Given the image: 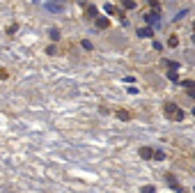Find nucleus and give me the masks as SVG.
Segmentation results:
<instances>
[{
	"label": "nucleus",
	"instance_id": "nucleus-14",
	"mask_svg": "<svg viewBox=\"0 0 195 193\" xmlns=\"http://www.w3.org/2000/svg\"><path fill=\"white\" fill-rule=\"evenodd\" d=\"M117 117H120V120H129V113H126V110H120V113H117Z\"/></svg>",
	"mask_w": 195,
	"mask_h": 193
},
{
	"label": "nucleus",
	"instance_id": "nucleus-7",
	"mask_svg": "<svg viewBox=\"0 0 195 193\" xmlns=\"http://www.w3.org/2000/svg\"><path fill=\"white\" fill-rule=\"evenodd\" d=\"M165 179H168V184H170V186H172V189H175V191H181V186H179V184H177V179L172 177V175H168V177H165Z\"/></svg>",
	"mask_w": 195,
	"mask_h": 193
},
{
	"label": "nucleus",
	"instance_id": "nucleus-15",
	"mask_svg": "<svg viewBox=\"0 0 195 193\" xmlns=\"http://www.w3.org/2000/svg\"><path fill=\"white\" fill-rule=\"evenodd\" d=\"M80 46H83V48H85V51H92V44L87 42V39H85V42H80Z\"/></svg>",
	"mask_w": 195,
	"mask_h": 193
},
{
	"label": "nucleus",
	"instance_id": "nucleus-13",
	"mask_svg": "<svg viewBox=\"0 0 195 193\" xmlns=\"http://www.w3.org/2000/svg\"><path fill=\"white\" fill-rule=\"evenodd\" d=\"M181 85H184L186 90H191V87H195V83H193V80H181Z\"/></svg>",
	"mask_w": 195,
	"mask_h": 193
},
{
	"label": "nucleus",
	"instance_id": "nucleus-5",
	"mask_svg": "<svg viewBox=\"0 0 195 193\" xmlns=\"http://www.w3.org/2000/svg\"><path fill=\"white\" fill-rule=\"evenodd\" d=\"M138 34H140V37H152V34H154V30H152V28H138Z\"/></svg>",
	"mask_w": 195,
	"mask_h": 193
},
{
	"label": "nucleus",
	"instance_id": "nucleus-8",
	"mask_svg": "<svg viewBox=\"0 0 195 193\" xmlns=\"http://www.w3.org/2000/svg\"><path fill=\"white\" fill-rule=\"evenodd\" d=\"M46 9H48V11H62V5L60 2H48V5H46Z\"/></svg>",
	"mask_w": 195,
	"mask_h": 193
},
{
	"label": "nucleus",
	"instance_id": "nucleus-16",
	"mask_svg": "<svg viewBox=\"0 0 195 193\" xmlns=\"http://www.w3.org/2000/svg\"><path fill=\"white\" fill-rule=\"evenodd\" d=\"M106 14H115V7H113V5H106Z\"/></svg>",
	"mask_w": 195,
	"mask_h": 193
},
{
	"label": "nucleus",
	"instance_id": "nucleus-3",
	"mask_svg": "<svg viewBox=\"0 0 195 193\" xmlns=\"http://www.w3.org/2000/svg\"><path fill=\"white\" fill-rule=\"evenodd\" d=\"M97 14H99V11H97L94 5H85V16H87V19H97Z\"/></svg>",
	"mask_w": 195,
	"mask_h": 193
},
{
	"label": "nucleus",
	"instance_id": "nucleus-9",
	"mask_svg": "<svg viewBox=\"0 0 195 193\" xmlns=\"http://www.w3.org/2000/svg\"><path fill=\"white\" fill-rule=\"evenodd\" d=\"M168 78L172 83H179V76H177V69H168Z\"/></svg>",
	"mask_w": 195,
	"mask_h": 193
},
{
	"label": "nucleus",
	"instance_id": "nucleus-11",
	"mask_svg": "<svg viewBox=\"0 0 195 193\" xmlns=\"http://www.w3.org/2000/svg\"><path fill=\"white\" fill-rule=\"evenodd\" d=\"M124 9H135V2L133 0H124Z\"/></svg>",
	"mask_w": 195,
	"mask_h": 193
},
{
	"label": "nucleus",
	"instance_id": "nucleus-6",
	"mask_svg": "<svg viewBox=\"0 0 195 193\" xmlns=\"http://www.w3.org/2000/svg\"><path fill=\"white\" fill-rule=\"evenodd\" d=\"M94 21H97V28H99V30H106V28L110 25L108 19H94Z\"/></svg>",
	"mask_w": 195,
	"mask_h": 193
},
{
	"label": "nucleus",
	"instance_id": "nucleus-10",
	"mask_svg": "<svg viewBox=\"0 0 195 193\" xmlns=\"http://www.w3.org/2000/svg\"><path fill=\"white\" fill-rule=\"evenodd\" d=\"M154 159H156V161H163V159H165L163 149H154Z\"/></svg>",
	"mask_w": 195,
	"mask_h": 193
},
{
	"label": "nucleus",
	"instance_id": "nucleus-4",
	"mask_svg": "<svg viewBox=\"0 0 195 193\" xmlns=\"http://www.w3.org/2000/svg\"><path fill=\"white\" fill-rule=\"evenodd\" d=\"M140 156L143 159H154V149L152 147H140Z\"/></svg>",
	"mask_w": 195,
	"mask_h": 193
},
{
	"label": "nucleus",
	"instance_id": "nucleus-17",
	"mask_svg": "<svg viewBox=\"0 0 195 193\" xmlns=\"http://www.w3.org/2000/svg\"><path fill=\"white\" fill-rule=\"evenodd\" d=\"M188 97H191V99H195V87H191V90H188Z\"/></svg>",
	"mask_w": 195,
	"mask_h": 193
},
{
	"label": "nucleus",
	"instance_id": "nucleus-18",
	"mask_svg": "<svg viewBox=\"0 0 195 193\" xmlns=\"http://www.w3.org/2000/svg\"><path fill=\"white\" fill-rule=\"evenodd\" d=\"M193 115H195V108H193Z\"/></svg>",
	"mask_w": 195,
	"mask_h": 193
},
{
	"label": "nucleus",
	"instance_id": "nucleus-2",
	"mask_svg": "<svg viewBox=\"0 0 195 193\" xmlns=\"http://www.w3.org/2000/svg\"><path fill=\"white\" fill-rule=\"evenodd\" d=\"M145 21L147 23H161V16H158V11H149V14H145Z\"/></svg>",
	"mask_w": 195,
	"mask_h": 193
},
{
	"label": "nucleus",
	"instance_id": "nucleus-1",
	"mask_svg": "<svg viewBox=\"0 0 195 193\" xmlns=\"http://www.w3.org/2000/svg\"><path fill=\"white\" fill-rule=\"evenodd\" d=\"M165 115H168L170 120H181V117H184V110L177 106L175 101H168V103H165Z\"/></svg>",
	"mask_w": 195,
	"mask_h": 193
},
{
	"label": "nucleus",
	"instance_id": "nucleus-12",
	"mask_svg": "<svg viewBox=\"0 0 195 193\" xmlns=\"http://www.w3.org/2000/svg\"><path fill=\"white\" fill-rule=\"evenodd\" d=\"M168 62V69H179V62H175V60H165Z\"/></svg>",
	"mask_w": 195,
	"mask_h": 193
}]
</instances>
